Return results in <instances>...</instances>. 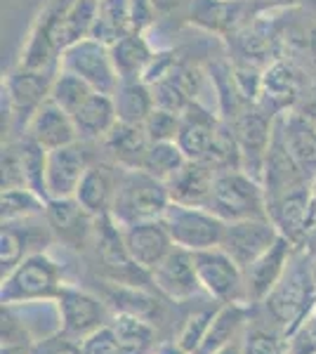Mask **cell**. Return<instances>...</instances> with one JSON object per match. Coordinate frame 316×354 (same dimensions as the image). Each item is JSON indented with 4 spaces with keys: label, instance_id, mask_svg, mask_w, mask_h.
I'll return each instance as SVG.
<instances>
[{
    "label": "cell",
    "instance_id": "1",
    "mask_svg": "<svg viewBox=\"0 0 316 354\" xmlns=\"http://www.w3.org/2000/svg\"><path fill=\"white\" fill-rule=\"evenodd\" d=\"M314 255L307 248H297L284 277L264 298L260 307H255L260 317L274 324L286 335L295 333L304 324V319L316 307V281L312 270Z\"/></svg>",
    "mask_w": 316,
    "mask_h": 354
},
{
    "label": "cell",
    "instance_id": "2",
    "mask_svg": "<svg viewBox=\"0 0 316 354\" xmlns=\"http://www.w3.org/2000/svg\"><path fill=\"white\" fill-rule=\"evenodd\" d=\"M168 205L170 194L163 180L149 175L142 168H123L109 215L123 230V227L137 225V222L163 220Z\"/></svg>",
    "mask_w": 316,
    "mask_h": 354
},
{
    "label": "cell",
    "instance_id": "3",
    "mask_svg": "<svg viewBox=\"0 0 316 354\" xmlns=\"http://www.w3.org/2000/svg\"><path fill=\"white\" fill-rule=\"evenodd\" d=\"M62 286H64V274L59 262L48 253H33L3 277L0 302L17 305L31 300H57Z\"/></svg>",
    "mask_w": 316,
    "mask_h": 354
},
{
    "label": "cell",
    "instance_id": "4",
    "mask_svg": "<svg viewBox=\"0 0 316 354\" xmlns=\"http://www.w3.org/2000/svg\"><path fill=\"white\" fill-rule=\"evenodd\" d=\"M205 208L224 222L267 218V196L262 182L245 170H227L217 173Z\"/></svg>",
    "mask_w": 316,
    "mask_h": 354
},
{
    "label": "cell",
    "instance_id": "5",
    "mask_svg": "<svg viewBox=\"0 0 316 354\" xmlns=\"http://www.w3.org/2000/svg\"><path fill=\"white\" fill-rule=\"evenodd\" d=\"M194 265H196L201 286L220 305H248L245 295V279L243 270L234 262L229 253L217 245V248H205L194 253Z\"/></svg>",
    "mask_w": 316,
    "mask_h": 354
},
{
    "label": "cell",
    "instance_id": "6",
    "mask_svg": "<svg viewBox=\"0 0 316 354\" xmlns=\"http://www.w3.org/2000/svg\"><path fill=\"white\" fill-rule=\"evenodd\" d=\"M172 243L187 248L192 253L205 248H217L222 241L224 225L227 222L210 213L208 208H194V205L170 203L163 215Z\"/></svg>",
    "mask_w": 316,
    "mask_h": 354
},
{
    "label": "cell",
    "instance_id": "7",
    "mask_svg": "<svg viewBox=\"0 0 316 354\" xmlns=\"http://www.w3.org/2000/svg\"><path fill=\"white\" fill-rule=\"evenodd\" d=\"M57 305L62 312V333L80 342L93 335L95 330L111 324L113 314H116L100 295L71 286V283L62 286L59 295H57Z\"/></svg>",
    "mask_w": 316,
    "mask_h": 354
},
{
    "label": "cell",
    "instance_id": "8",
    "mask_svg": "<svg viewBox=\"0 0 316 354\" xmlns=\"http://www.w3.org/2000/svg\"><path fill=\"white\" fill-rule=\"evenodd\" d=\"M59 64L64 71H71L83 78L95 93L113 95L120 83L111 59V50H109V45L95 41V38H83L76 45L66 48L59 57Z\"/></svg>",
    "mask_w": 316,
    "mask_h": 354
},
{
    "label": "cell",
    "instance_id": "9",
    "mask_svg": "<svg viewBox=\"0 0 316 354\" xmlns=\"http://www.w3.org/2000/svg\"><path fill=\"white\" fill-rule=\"evenodd\" d=\"M267 218L274 222L281 236L288 239L295 248H304L316 225L312 185H302L281 196L267 198Z\"/></svg>",
    "mask_w": 316,
    "mask_h": 354
},
{
    "label": "cell",
    "instance_id": "10",
    "mask_svg": "<svg viewBox=\"0 0 316 354\" xmlns=\"http://www.w3.org/2000/svg\"><path fill=\"white\" fill-rule=\"evenodd\" d=\"M272 118H274L272 113L257 104V106H248V109H241L232 118V123H229L241 147L243 170L260 182H262L269 145H272V133H274Z\"/></svg>",
    "mask_w": 316,
    "mask_h": 354
},
{
    "label": "cell",
    "instance_id": "11",
    "mask_svg": "<svg viewBox=\"0 0 316 354\" xmlns=\"http://www.w3.org/2000/svg\"><path fill=\"white\" fill-rule=\"evenodd\" d=\"M53 239V230L48 225V218H43V215L17 222H3V232H0V277L12 272L28 255L45 253Z\"/></svg>",
    "mask_w": 316,
    "mask_h": 354
},
{
    "label": "cell",
    "instance_id": "12",
    "mask_svg": "<svg viewBox=\"0 0 316 354\" xmlns=\"http://www.w3.org/2000/svg\"><path fill=\"white\" fill-rule=\"evenodd\" d=\"M281 236L279 230L269 218H250L239 222H227L224 225V234L220 248L229 253L234 262L245 270L257 258H262Z\"/></svg>",
    "mask_w": 316,
    "mask_h": 354
},
{
    "label": "cell",
    "instance_id": "13",
    "mask_svg": "<svg viewBox=\"0 0 316 354\" xmlns=\"http://www.w3.org/2000/svg\"><path fill=\"white\" fill-rule=\"evenodd\" d=\"M151 281L154 290L170 302H187L205 293L203 286H201L196 265H194V253L187 248H180V245H175L160 260V265L154 267Z\"/></svg>",
    "mask_w": 316,
    "mask_h": 354
},
{
    "label": "cell",
    "instance_id": "14",
    "mask_svg": "<svg viewBox=\"0 0 316 354\" xmlns=\"http://www.w3.org/2000/svg\"><path fill=\"white\" fill-rule=\"evenodd\" d=\"M88 147L83 140L73 142L62 149L48 151V168H45V187L50 198H71L76 196L80 180L93 165Z\"/></svg>",
    "mask_w": 316,
    "mask_h": 354
},
{
    "label": "cell",
    "instance_id": "15",
    "mask_svg": "<svg viewBox=\"0 0 316 354\" xmlns=\"http://www.w3.org/2000/svg\"><path fill=\"white\" fill-rule=\"evenodd\" d=\"M55 76L50 68H24L17 66V71L10 73L5 83V95H8L10 109L15 111V118H24V123L31 121V116L38 111L43 102L50 100Z\"/></svg>",
    "mask_w": 316,
    "mask_h": 354
},
{
    "label": "cell",
    "instance_id": "16",
    "mask_svg": "<svg viewBox=\"0 0 316 354\" xmlns=\"http://www.w3.org/2000/svg\"><path fill=\"white\" fill-rule=\"evenodd\" d=\"M45 218L53 230V236L68 248H85L93 245L95 220L76 198H50L45 208Z\"/></svg>",
    "mask_w": 316,
    "mask_h": 354
},
{
    "label": "cell",
    "instance_id": "17",
    "mask_svg": "<svg viewBox=\"0 0 316 354\" xmlns=\"http://www.w3.org/2000/svg\"><path fill=\"white\" fill-rule=\"evenodd\" d=\"M295 245H292L288 239L279 236L277 243L252 262L250 267L243 270V279H245V295H248V305L260 307L264 298L272 293V288L279 283V279L284 277L286 267L290 265L292 255H295Z\"/></svg>",
    "mask_w": 316,
    "mask_h": 354
},
{
    "label": "cell",
    "instance_id": "18",
    "mask_svg": "<svg viewBox=\"0 0 316 354\" xmlns=\"http://www.w3.org/2000/svg\"><path fill=\"white\" fill-rule=\"evenodd\" d=\"M302 73L292 62L277 59L272 62L262 73V83H260V106L267 109L272 116L286 113V109L295 106L302 100Z\"/></svg>",
    "mask_w": 316,
    "mask_h": 354
},
{
    "label": "cell",
    "instance_id": "19",
    "mask_svg": "<svg viewBox=\"0 0 316 354\" xmlns=\"http://www.w3.org/2000/svg\"><path fill=\"white\" fill-rule=\"evenodd\" d=\"M123 241L130 258L149 274L175 248L163 220H149V222H137V225L123 227Z\"/></svg>",
    "mask_w": 316,
    "mask_h": 354
},
{
    "label": "cell",
    "instance_id": "20",
    "mask_svg": "<svg viewBox=\"0 0 316 354\" xmlns=\"http://www.w3.org/2000/svg\"><path fill=\"white\" fill-rule=\"evenodd\" d=\"M277 125L290 158L312 182L316 177V123L302 111H290L279 113Z\"/></svg>",
    "mask_w": 316,
    "mask_h": 354
},
{
    "label": "cell",
    "instance_id": "21",
    "mask_svg": "<svg viewBox=\"0 0 316 354\" xmlns=\"http://www.w3.org/2000/svg\"><path fill=\"white\" fill-rule=\"evenodd\" d=\"M201 71L185 62H175V66L165 73L160 81L149 85L156 100L158 109H168L172 113H185L196 102L201 93Z\"/></svg>",
    "mask_w": 316,
    "mask_h": 354
},
{
    "label": "cell",
    "instance_id": "22",
    "mask_svg": "<svg viewBox=\"0 0 316 354\" xmlns=\"http://www.w3.org/2000/svg\"><path fill=\"white\" fill-rule=\"evenodd\" d=\"M26 137H31L48 151L62 149V147H68L80 140L71 113H66L53 100L43 102L31 116V121L26 123Z\"/></svg>",
    "mask_w": 316,
    "mask_h": 354
},
{
    "label": "cell",
    "instance_id": "23",
    "mask_svg": "<svg viewBox=\"0 0 316 354\" xmlns=\"http://www.w3.org/2000/svg\"><path fill=\"white\" fill-rule=\"evenodd\" d=\"M120 170H123L120 165L93 163L88 168V173H85V177L80 180L78 192L73 198H76L93 218H102V215L111 213Z\"/></svg>",
    "mask_w": 316,
    "mask_h": 354
},
{
    "label": "cell",
    "instance_id": "24",
    "mask_svg": "<svg viewBox=\"0 0 316 354\" xmlns=\"http://www.w3.org/2000/svg\"><path fill=\"white\" fill-rule=\"evenodd\" d=\"M252 317H255V307L252 305H241V302L220 305L196 354H217L224 347L239 342L243 338L248 324L252 322Z\"/></svg>",
    "mask_w": 316,
    "mask_h": 354
},
{
    "label": "cell",
    "instance_id": "25",
    "mask_svg": "<svg viewBox=\"0 0 316 354\" xmlns=\"http://www.w3.org/2000/svg\"><path fill=\"white\" fill-rule=\"evenodd\" d=\"M217 173L203 161H187L175 175L165 182L170 194V203L194 205V208H205L210 201L212 185H215Z\"/></svg>",
    "mask_w": 316,
    "mask_h": 354
},
{
    "label": "cell",
    "instance_id": "26",
    "mask_svg": "<svg viewBox=\"0 0 316 354\" xmlns=\"http://www.w3.org/2000/svg\"><path fill=\"white\" fill-rule=\"evenodd\" d=\"M220 121L215 116L203 109L198 102H194L189 109L182 113V123H180V133H177V145L185 151L187 161H203L205 151H208L212 137H215Z\"/></svg>",
    "mask_w": 316,
    "mask_h": 354
},
{
    "label": "cell",
    "instance_id": "27",
    "mask_svg": "<svg viewBox=\"0 0 316 354\" xmlns=\"http://www.w3.org/2000/svg\"><path fill=\"white\" fill-rule=\"evenodd\" d=\"M3 310L19 324L33 342L45 340L62 330V312L57 300H31L3 305Z\"/></svg>",
    "mask_w": 316,
    "mask_h": 354
},
{
    "label": "cell",
    "instance_id": "28",
    "mask_svg": "<svg viewBox=\"0 0 316 354\" xmlns=\"http://www.w3.org/2000/svg\"><path fill=\"white\" fill-rule=\"evenodd\" d=\"M104 149L120 168H142L151 140H149L145 125L118 121L104 137Z\"/></svg>",
    "mask_w": 316,
    "mask_h": 354
},
{
    "label": "cell",
    "instance_id": "29",
    "mask_svg": "<svg viewBox=\"0 0 316 354\" xmlns=\"http://www.w3.org/2000/svg\"><path fill=\"white\" fill-rule=\"evenodd\" d=\"M189 19L212 33H236L243 28V0H192Z\"/></svg>",
    "mask_w": 316,
    "mask_h": 354
},
{
    "label": "cell",
    "instance_id": "30",
    "mask_svg": "<svg viewBox=\"0 0 316 354\" xmlns=\"http://www.w3.org/2000/svg\"><path fill=\"white\" fill-rule=\"evenodd\" d=\"M71 118H73V123H76L78 137L83 142L104 140V137L109 135V130L118 123L113 95L93 93L88 97V102H85V104L80 106Z\"/></svg>",
    "mask_w": 316,
    "mask_h": 354
},
{
    "label": "cell",
    "instance_id": "31",
    "mask_svg": "<svg viewBox=\"0 0 316 354\" xmlns=\"http://www.w3.org/2000/svg\"><path fill=\"white\" fill-rule=\"evenodd\" d=\"M132 31H135L132 0H97L95 24L93 31H90V38L104 45H113Z\"/></svg>",
    "mask_w": 316,
    "mask_h": 354
},
{
    "label": "cell",
    "instance_id": "32",
    "mask_svg": "<svg viewBox=\"0 0 316 354\" xmlns=\"http://www.w3.org/2000/svg\"><path fill=\"white\" fill-rule=\"evenodd\" d=\"M109 50H111V59L113 66H116L118 81H142L145 78V71L154 53L142 33L132 31L113 45H109Z\"/></svg>",
    "mask_w": 316,
    "mask_h": 354
},
{
    "label": "cell",
    "instance_id": "33",
    "mask_svg": "<svg viewBox=\"0 0 316 354\" xmlns=\"http://www.w3.org/2000/svg\"><path fill=\"white\" fill-rule=\"evenodd\" d=\"M111 328L125 354H154L158 347L156 328L149 319L130 312H116L111 319Z\"/></svg>",
    "mask_w": 316,
    "mask_h": 354
},
{
    "label": "cell",
    "instance_id": "34",
    "mask_svg": "<svg viewBox=\"0 0 316 354\" xmlns=\"http://www.w3.org/2000/svg\"><path fill=\"white\" fill-rule=\"evenodd\" d=\"M113 104H116L118 121L145 125V121L156 109L151 88L145 81H120L116 93H113Z\"/></svg>",
    "mask_w": 316,
    "mask_h": 354
},
{
    "label": "cell",
    "instance_id": "35",
    "mask_svg": "<svg viewBox=\"0 0 316 354\" xmlns=\"http://www.w3.org/2000/svg\"><path fill=\"white\" fill-rule=\"evenodd\" d=\"M241 354H290V338L255 310V317L241 338Z\"/></svg>",
    "mask_w": 316,
    "mask_h": 354
},
{
    "label": "cell",
    "instance_id": "36",
    "mask_svg": "<svg viewBox=\"0 0 316 354\" xmlns=\"http://www.w3.org/2000/svg\"><path fill=\"white\" fill-rule=\"evenodd\" d=\"M45 208H48V201L40 194L28 189V187L3 189V196H0V218H3V222H17L45 215Z\"/></svg>",
    "mask_w": 316,
    "mask_h": 354
},
{
    "label": "cell",
    "instance_id": "37",
    "mask_svg": "<svg viewBox=\"0 0 316 354\" xmlns=\"http://www.w3.org/2000/svg\"><path fill=\"white\" fill-rule=\"evenodd\" d=\"M217 307H220V302L212 300L210 305H198V307H194L192 312H187L185 317H182L180 330H177L172 340H175L182 350L196 354L201 342L205 338V333H208V326H210L212 317H215Z\"/></svg>",
    "mask_w": 316,
    "mask_h": 354
},
{
    "label": "cell",
    "instance_id": "38",
    "mask_svg": "<svg viewBox=\"0 0 316 354\" xmlns=\"http://www.w3.org/2000/svg\"><path fill=\"white\" fill-rule=\"evenodd\" d=\"M185 163L187 156L177 142H151L145 161H142V170H147L149 175L158 177V180L168 182Z\"/></svg>",
    "mask_w": 316,
    "mask_h": 354
},
{
    "label": "cell",
    "instance_id": "39",
    "mask_svg": "<svg viewBox=\"0 0 316 354\" xmlns=\"http://www.w3.org/2000/svg\"><path fill=\"white\" fill-rule=\"evenodd\" d=\"M239 45V53L245 59V64L260 59H269L274 55V31L264 21H255V24H245L241 31L234 33Z\"/></svg>",
    "mask_w": 316,
    "mask_h": 354
},
{
    "label": "cell",
    "instance_id": "40",
    "mask_svg": "<svg viewBox=\"0 0 316 354\" xmlns=\"http://www.w3.org/2000/svg\"><path fill=\"white\" fill-rule=\"evenodd\" d=\"M93 93H95V90L90 88L83 78L62 68V71H57V76H55L53 90H50V100H53L55 104H59L66 113H71V116H73V113H76L80 106L88 102V97Z\"/></svg>",
    "mask_w": 316,
    "mask_h": 354
},
{
    "label": "cell",
    "instance_id": "41",
    "mask_svg": "<svg viewBox=\"0 0 316 354\" xmlns=\"http://www.w3.org/2000/svg\"><path fill=\"white\" fill-rule=\"evenodd\" d=\"M182 113H172L168 109H154L145 121V130L151 142H175L180 133Z\"/></svg>",
    "mask_w": 316,
    "mask_h": 354
},
{
    "label": "cell",
    "instance_id": "42",
    "mask_svg": "<svg viewBox=\"0 0 316 354\" xmlns=\"http://www.w3.org/2000/svg\"><path fill=\"white\" fill-rule=\"evenodd\" d=\"M17 187H26L24 161H21L19 142H10L8 147H3V189H17Z\"/></svg>",
    "mask_w": 316,
    "mask_h": 354
},
{
    "label": "cell",
    "instance_id": "43",
    "mask_svg": "<svg viewBox=\"0 0 316 354\" xmlns=\"http://www.w3.org/2000/svg\"><path fill=\"white\" fill-rule=\"evenodd\" d=\"M83 354H125L123 347L113 333L111 324L102 326L100 330H95L93 335L83 340Z\"/></svg>",
    "mask_w": 316,
    "mask_h": 354
},
{
    "label": "cell",
    "instance_id": "44",
    "mask_svg": "<svg viewBox=\"0 0 316 354\" xmlns=\"http://www.w3.org/2000/svg\"><path fill=\"white\" fill-rule=\"evenodd\" d=\"M28 354H83V342L68 338L66 333H55L45 340L33 342Z\"/></svg>",
    "mask_w": 316,
    "mask_h": 354
},
{
    "label": "cell",
    "instance_id": "45",
    "mask_svg": "<svg viewBox=\"0 0 316 354\" xmlns=\"http://www.w3.org/2000/svg\"><path fill=\"white\" fill-rule=\"evenodd\" d=\"M290 354H316V307L290 335Z\"/></svg>",
    "mask_w": 316,
    "mask_h": 354
},
{
    "label": "cell",
    "instance_id": "46",
    "mask_svg": "<svg viewBox=\"0 0 316 354\" xmlns=\"http://www.w3.org/2000/svg\"><path fill=\"white\" fill-rule=\"evenodd\" d=\"M151 5L156 15H170L175 10L185 8V5H192V0H151Z\"/></svg>",
    "mask_w": 316,
    "mask_h": 354
},
{
    "label": "cell",
    "instance_id": "47",
    "mask_svg": "<svg viewBox=\"0 0 316 354\" xmlns=\"http://www.w3.org/2000/svg\"><path fill=\"white\" fill-rule=\"evenodd\" d=\"M154 354H192V352L182 350V347L177 345L175 340H160L158 347H156V352H154Z\"/></svg>",
    "mask_w": 316,
    "mask_h": 354
},
{
    "label": "cell",
    "instance_id": "48",
    "mask_svg": "<svg viewBox=\"0 0 316 354\" xmlns=\"http://www.w3.org/2000/svg\"><path fill=\"white\" fill-rule=\"evenodd\" d=\"M302 113H304V116H309L316 123V90H312V93L304 97V109H302Z\"/></svg>",
    "mask_w": 316,
    "mask_h": 354
},
{
    "label": "cell",
    "instance_id": "49",
    "mask_svg": "<svg viewBox=\"0 0 316 354\" xmlns=\"http://www.w3.org/2000/svg\"><path fill=\"white\" fill-rule=\"evenodd\" d=\"M307 50L316 64V26H312V31H309V36H307Z\"/></svg>",
    "mask_w": 316,
    "mask_h": 354
},
{
    "label": "cell",
    "instance_id": "50",
    "mask_svg": "<svg viewBox=\"0 0 316 354\" xmlns=\"http://www.w3.org/2000/svg\"><path fill=\"white\" fill-rule=\"evenodd\" d=\"M304 248H307L312 255H316V225H314L312 234H309V239H307V243H304Z\"/></svg>",
    "mask_w": 316,
    "mask_h": 354
},
{
    "label": "cell",
    "instance_id": "51",
    "mask_svg": "<svg viewBox=\"0 0 316 354\" xmlns=\"http://www.w3.org/2000/svg\"><path fill=\"white\" fill-rule=\"evenodd\" d=\"M217 354H241V340L234 342V345H229V347H224V350H220Z\"/></svg>",
    "mask_w": 316,
    "mask_h": 354
},
{
    "label": "cell",
    "instance_id": "52",
    "mask_svg": "<svg viewBox=\"0 0 316 354\" xmlns=\"http://www.w3.org/2000/svg\"><path fill=\"white\" fill-rule=\"evenodd\" d=\"M312 198H314V205H316V177L312 180Z\"/></svg>",
    "mask_w": 316,
    "mask_h": 354
},
{
    "label": "cell",
    "instance_id": "53",
    "mask_svg": "<svg viewBox=\"0 0 316 354\" xmlns=\"http://www.w3.org/2000/svg\"><path fill=\"white\" fill-rule=\"evenodd\" d=\"M312 270H314V281H316V255H314V262H312Z\"/></svg>",
    "mask_w": 316,
    "mask_h": 354
},
{
    "label": "cell",
    "instance_id": "54",
    "mask_svg": "<svg viewBox=\"0 0 316 354\" xmlns=\"http://www.w3.org/2000/svg\"><path fill=\"white\" fill-rule=\"evenodd\" d=\"M309 3H312V8L316 10V0H309Z\"/></svg>",
    "mask_w": 316,
    "mask_h": 354
}]
</instances>
